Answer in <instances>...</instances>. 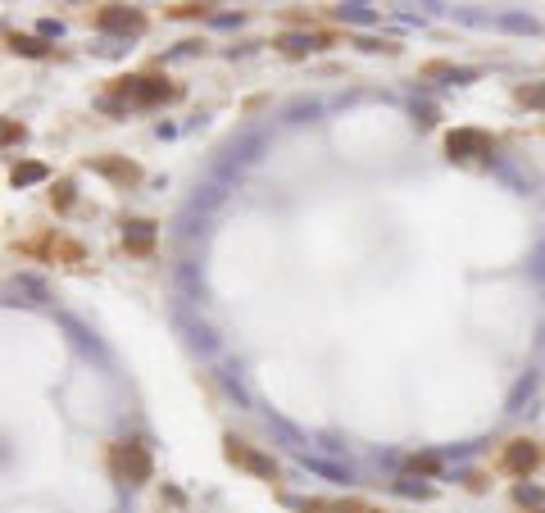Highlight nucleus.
Instances as JSON below:
<instances>
[{
  "instance_id": "nucleus-4",
  "label": "nucleus",
  "mask_w": 545,
  "mask_h": 513,
  "mask_svg": "<svg viewBox=\"0 0 545 513\" xmlns=\"http://www.w3.org/2000/svg\"><path fill=\"white\" fill-rule=\"evenodd\" d=\"M473 150H482V155H487V136H482V132H454L450 136V155H459V159H468V155H473Z\"/></svg>"
},
{
  "instance_id": "nucleus-6",
  "label": "nucleus",
  "mask_w": 545,
  "mask_h": 513,
  "mask_svg": "<svg viewBox=\"0 0 545 513\" xmlns=\"http://www.w3.org/2000/svg\"><path fill=\"white\" fill-rule=\"evenodd\" d=\"M132 91H136V100H159V96H173L168 86H164V82H155V78H141V82L132 86Z\"/></svg>"
},
{
  "instance_id": "nucleus-3",
  "label": "nucleus",
  "mask_w": 545,
  "mask_h": 513,
  "mask_svg": "<svg viewBox=\"0 0 545 513\" xmlns=\"http://www.w3.org/2000/svg\"><path fill=\"white\" fill-rule=\"evenodd\" d=\"M123 241H128V250H136V255H146V250L155 245V223H128V232H123Z\"/></svg>"
},
{
  "instance_id": "nucleus-9",
  "label": "nucleus",
  "mask_w": 545,
  "mask_h": 513,
  "mask_svg": "<svg viewBox=\"0 0 545 513\" xmlns=\"http://www.w3.org/2000/svg\"><path fill=\"white\" fill-rule=\"evenodd\" d=\"M105 28H123V32H128V28H141V19H136V14H105Z\"/></svg>"
},
{
  "instance_id": "nucleus-11",
  "label": "nucleus",
  "mask_w": 545,
  "mask_h": 513,
  "mask_svg": "<svg viewBox=\"0 0 545 513\" xmlns=\"http://www.w3.org/2000/svg\"><path fill=\"white\" fill-rule=\"evenodd\" d=\"M341 19H350V23H373V14H368L364 5H345V9H341Z\"/></svg>"
},
{
  "instance_id": "nucleus-5",
  "label": "nucleus",
  "mask_w": 545,
  "mask_h": 513,
  "mask_svg": "<svg viewBox=\"0 0 545 513\" xmlns=\"http://www.w3.org/2000/svg\"><path fill=\"white\" fill-rule=\"evenodd\" d=\"M531 464H536V449H531V441H514L509 454H504V468H509V472H527Z\"/></svg>"
},
{
  "instance_id": "nucleus-1",
  "label": "nucleus",
  "mask_w": 545,
  "mask_h": 513,
  "mask_svg": "<svg viewBox=\"0 0 545 513\" xmlns=\"http://www.w3.org/2000/svg\"><path fill=\"white\" fill-rule=\"evenodd\" d=\"M228 454L237 459L241 468H250V472H259V477H272V472H277V464H272V459H264V454H255L250 445H241V441H228Z\"/></svg>"
},
{
  "instance_id": "nucleus-2",
  "label": "nucleus",
  "mask_w": 545,
  "mask_h": 513,
  "mask_svg": "<svg viewBox=\"0 0 545 513\" xmlns=\"http://www.w3.org/2000/svg\"><path fill=\"white\" fill-rule=\"evenodd\" d=\"M123 468H128L132 482H146V477H151V459H146V449L136 445V441L123 445Z\"/></svg>"
},
{
  "instance_id": "nucleus-7",
  "label": "nucleus",
  "mask_w": 545,
  "mask_h": 513,
  "mask_svg": "<svg viewBox=\"0 0 545 513\" xmlns=\"http://www.w3.org/2000/svg\"><path fill=\"white\" fill-rule=\"evenodd\" d=\"M41 178H46L41 164H19V168H14V186H23V182H41Z\"/></svg>"
},
{
  "instance_id": "nucleus-8",
  "label": "nucleus",
  "mask_w": 545,
  "mask_h": 513,
  "mask_svg": "<svg viewBox=\"0 0 545 513\" xmlns=\"http://www.w3.org/2000/svg\"><path fill=\"white\" fill-rule=\"evenodd\" d=\"M9 46L23 50V55H46V46H41V41H32V36H9Z\"/></svg>"
},
{
  "instance_id": "nucleus-10",
  "label": "nucleus",
  "mask_w": 545,
  "mask_h": 513,
  "mask_svg": "<svg viewBox=\"0 0 545 513\" xmlns=\"http://www.w3.org/2000/svg\"><path fill=\"white\" fill-rule=\"evenodd\" d=\"M518 100H523V105H545V86H523Z\"/></svg>"
}]
</instances>
